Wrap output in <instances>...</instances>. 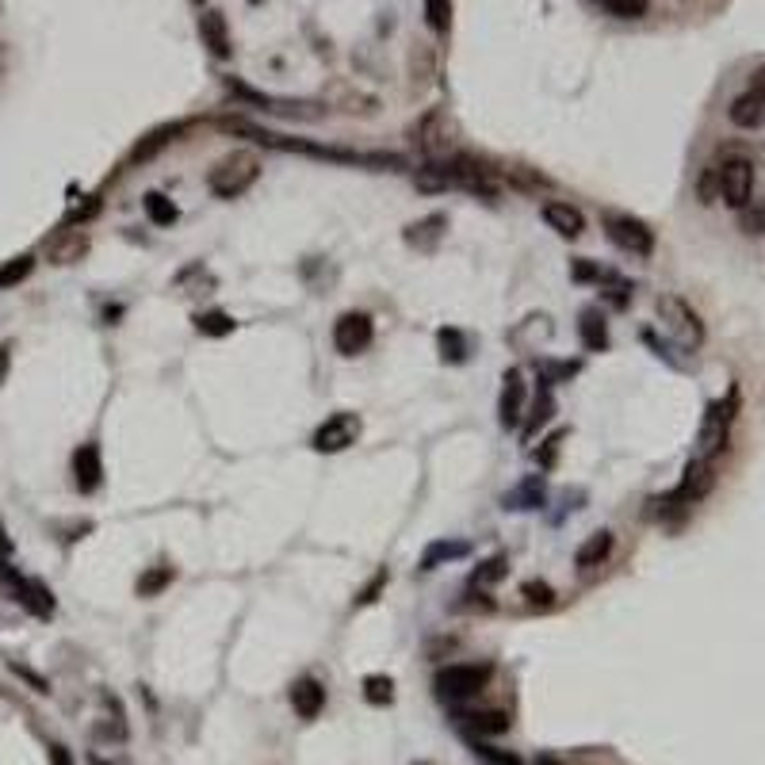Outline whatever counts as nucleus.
Returning a JSON list of instances; mask_svg holds the SVG:
<instances>
[{
    "label": "nucleus",
    "instance_id": "f257e3e1",
    "mask_svg": "<svg viewBox=\"0 0 765 765\" xmlns=\"http://www.w3.org/2000/svg\"><path fill=\"white\" fill-rule=\"evenodd\" d=\"M219 127L226 134H238V138H249L264 150H280V153H303V157H314V161H333V165H372V169H402L406 161L394 157V153H356V150H341V146H318V142H306V138H287V134L264 131L249 119H219Z\"/></svg>",
    "mask_w": 765,
    "mask_h": 765
},
{
    "label": "nucleus",
    "instance_id": "f03ea898",
    "mask_svg": "<svg viewBox=\"0 0 765 765\" xmlns=\"http://www.w3.org/2000/svg\"><path fill=\"white\" fill-rule=\"evenodd\" d=\"M414 184L421 192H448V188H459V192H471V196L498 199L494 169H486L482 161L467 157V153H456V157H448V161L421 165L414 173Z\"/></svg>",
    "mask_w": 765,
    "mask_h": 765
},
{
    "label": "nucleus",
    "instance_id": "7ed1b4c3",
    "mask_svg": "<svg viewBox=\"0 0 765 765\" xmlns=\"http://www.w3.org/2000/svg\"><path fill=\"white\" fill-rule=\"evenodd\" d=\"M257 176H261V157L249 150H234L207 173V188L219 199H238L257 184Z\"/></svg>",
    "mask_w": 765,
    "mask_h": 765
},
{
    "label": "nucleus",
    "instance_id": "20e7f679",
    "mask_svg": "<svg viewBox=\"0 0 765 765\" xmlns=\"http://www.w3.org/2000/svg\"><path fill=\"white\" fill-rule=\"evenodd\" d=\"M601 226H605V238H609L620 253L639 257V261L655 257V230L643 219L620 215V211H605V215H601Z\"/></svg>",
    "mask_w": 765,
    "mask_h": 765
},
{
    "label": "nucleus",
    "instance_id": "39448f33",
    "mask_svg": "<svg viewBox=\"0 0 765 765\" xmlns=\"http://www.w3.org/2000/svg\"><path fill=\"white\" fill-rule=\"evenodd\" d=\"M490 681V666H471V662H456V666H444L433 681L437 697L444 704H463V700L479 697Z\"/></svg>",
    "mask_w": 765,
    "mask_h": 765
},
{
    "label": "nucleus",
    "instance_id": "423d86ee",
    "mask_svg": "<svg viewBox=\"0 0 765 765\" xmlns=\"http://www.w3.org/2000/svg\"><path fill=\"white\" fill-rule=\"evenodd\" d=\"M226 88H230V96H238V100H245V104H253V108H264V111H272V115H287V119H322L326 111L318 108V104H310V100H284V96H264V92H257V88H249V85H241V81H226Z\"/></svg>",
    "mask_w": 765,
    "mask_h": 765
},
{
    "label": "nucleus",
    "instance_id": "0eeeda50",
    "mask_svg": "<svg viewBox=\"0 0 765 765\" xmlns=\"http://www.w3.org/2000/svg\"><path fill=\"white\" fill-rule=\"evenodd\" d=\"M360 437V417L349 414V410H341V414L326 417L318 429H314V452H322V456H337V452H345L352 448Z\"/></svg>",
    "mask_w": 765,
    "mask_h": 765
},
{
    "label": "nucleus",
    "instance_id": "6e6552de",
    "mask_svg": "<svg viewBox=\"0 0 765 765\" xmlns=\"http://www.w3.org/2000/svg\"><path fill=\"white\" fill-rule=\"evenodd\" d=\"M375 341V326L368 314H341L337 322H333V349L341 352V356H360V352L368 349Z\"/></svg>",
    "mask_w": 765,
    "mask_h": 765
},
{
    "label": "nucleus",
    "instance_id": "1a4fd4ad",
    "mask_svg": "<svg viewBox=\"0 0 765 765\" xmlns=\"http://www.w3.org/2000/svg\"><path fill=\"white\" fill-rule=\"evenodd\" d=\"M498 421H502V429H521V421H525V375H521V368L505 372L502 398H498Z\"/></svg>",
    "mask_w": 765,
    "mask_h": 765
},
{
    "label": "nucleus",
    "instance_id": "9d476101",
    "mask_svg": "<svg viewBox=\"0 0 765 765\" xmlns=\"http://www.w3.org/2000/svg\"><path fill=\"white\" fill-rule=\"evenodd\" d=\"M12 590H16V601H20L27 612H35V616H54V593L46 590L43 582H35V578H20V574H12V570H4L0 574Z\"/></svg>",
    "mask_w": 765,
    "mask_h": 765
},
{
    "label": "nucleus",
    "instance_id": "9b49d317",
    "mask_svg": "<svg viewBox=\"0 0 765 765\" xmlns=\"http://www.w3.org/2000/svg\"><path fill=\"white\" fill-rule=\"evenodd\" d=\"M509 712L502 708H486V712H456V727L463 735H471V743H479L482 735H502L509 731Z\"/></svg>",
    "mask_w": 765,
    "mask_h": 765
},
{
    "label": "nucleus",
    "instance_id": "f8f14e48",
    "mask_svg": "<svg viewBox=\"0 0 765 765\" xmlns=\"http://www.w3.org/2000/svg\"><path fill=\"white\" fill-rule=\"evenodd\" d=\"M73 482H77L81 494L100 490V482H104V459H100V448H96V444H81V448L73 452Z\"/></svg>",
    "mask_w": 765,
    "mask_h": 765
},
{
    "label": "nucleus",
    "instance_id": "ddd939ff",
    "mask_svg": "<svg viewBox=\"0 0 765 765\" xmlns=\"http://www.w3.org/2000/svg\"><path fill=\"white\" fill-rule=\"evenodd\" d=\"M540 215H544V222L559 234V238H582L586 234V215L578 211V207H570V203H563V199H551V203H544L540 207Z\"/></svg>",
    "mask_w": 765,
    "mask_h": 765
},
{
    "label": "nucleus",
    "instance_id": "4468645a",
    "mask_svg": "<svg viewBox=\"0 0 765 765\" xmlns=\"http://www.w3.org/2000/svg\"><path fill=\"white\" fill-rule=\"evenodd\" d=\"M291 708L299 712V720H318L326 708V685L318 678H299L291 685Z\"/></svg>",
    "mask_w": 765,
    "mask_h": 765
},
{
    "label": "nucleus",
    "instance_id": "2eb2a0df",
    "mask_svg": "<svg viewBox=\"0 0 765 765\" xmlns=\"http://www.w3.org/2000/svg\"><path fill=\"white\" fill-rule=\"evenodd\" d=\"M578 337H582V349L586 352H605L609 349V318L601 306H586L578 314Z\"/></svg>",
    "mask_w": 765,
    "mask_h": 765
},
{
    "label": "nucleus",
    "instance_id": "dca6fc26",
    "mask_svg": "<svg viewBox=\"0 0 765 765\" xmlns=\"http://www.w3.org/2000/svg\"><path fill=\"white\" fill-rule=\"evenodd\" d=\"M188 131V123H161V127H153L146 138H138L131 150V165H142V161H153L157 153L165 150L169 142H176L180 134Z\"/></svg>",
    "mask_w": 765,
    "mask_h": 765
},
{
    "label": "nucleus",
    "instance_id": "f3484780",
    "mask_svg": "<svg viewBox=\"0 0 765 765\" xmlns=\"http://www.w3.org/2000/svg\"><path fill=\"white\" fill-rule=\"evenodd\" d=\"M612 547H616V536H612L609 528H597V532H590V536L578 544V551H574V567L578 570L601 567V563L612 555Z\"/></svg>",
    "mask_w": 765,
    "mask_h": 765
},
{
    "label": "nucleus",
    "instance_id": "a211bd4d",
    "mask_svg": "<svg viewBox=\"0 0 765 765\" xmlns=\"http://www.w3.org/2000/svg\"><path fill=\"white\" fill-rule=\"evenodd\" d=\"M444 230H448V215H425V219H417L406 226V245H414V249H433L440 238H444Z\"/></svg>",
    "mask_w": 765,
    "mask_h": 765
},
{
    "label": "nucleus",
    "instance_id": "6ab92c4d",
    "mask_svg": "<svg viewBox=\"0 0 765 765\" xmlns=\"http://www.w3.org/2000/svg\"><path fill=\"white\" fill-rule=\"evenodd\" d=\"M199 39L215 58H230V31H226V16L222 12H207L199 20Z\"/></svg>",
    "mask_w": 765,
    "mask_h": 765
},
{
    "label": "nucleus",
    "instance_id": "aec40b11",
    "mask_svg": "<svg viewBox=\"0 0 765 765\" xmlns=\"http://www.w3.org/2000/svg\"><path fill=\"white\" fill-rule=\"evenodd\" d=\"M502 505L505 509H517V513H521V509H540V505H544V479L532 475V479H525L521 486H513L502 498Z\"/></svg>",
    "mask_w": 765,
    "mask_h": 765
},
{
    "label": "nucleus",
    "instance_id": "412c9836",
    "mask_svg": "<svg viewBox=\"0 0 765 765\" xmlns=\"http://www.w3.org/2000/svg\"><path fill=\"white\" fill-rule=\"evenodd\" d=\"M88 253V234H81V230H66L62 238L50 245V261L54 264H73V261H81Z\"/></svg>",
    "mask_w": 765,
    "mask_h": 765
},
{
    "label": "nucleus",
    "instance_id": "4be33fe9",
    "mask_svg": "<svg viewBox=\"0 0 765 765\" xmlns=\"http://www.w3.org/2000/svg\"><path fill=\"white\" fill-rule=\"evenodd\" d=\"M471 547L463 544V540H437V544L425 547V555H421V567L417 570H437L440 563H452V559H463Z\"/></svg>",
    "mask_w": 765,
    "mask_h": 765
},
{
    "label": "nucleus",
    "instance_id": "5701e85b",
    "mask_svg": "<svg viewBox=\"0 0 765 765\" xmlns=\"http://www.w3.org/2000/svg\"><path fill=\"white\" fill-rule=\"evenodd\" d=\"M551 417H555V394H551V387H547V383H540L536 406H532V414H528V421H525V440L536 437V433L544 429Z\"/></svg>",
    "mask_w": 765,
    "mask_h": 765
},
{
    "label": "nucleus",
    "instance_id": "b1692460",
    "mask_svg": "<svg viewBox=\"0 0 765 765\" xmlns=\"http://www.w3.org/2000/svg\"><path fill=\"white\" fill-rule=\"evenodd\" d=\"M440 123H444V115H440L437 108L425 111V115H421V119L414 123V127H410V138H414V142H417V146H421L425 153H433V150H437V142H440V138H437Z\"/></svg>",
    "mask_w": 765,
    "mask_h": 765
},
{
    "label": "nucleus",
    "instance_id": "393cba45",
    "mask_svg": "<svg viewBox=\"0 0 765 765\" xmlns=\"http://www.w3.org/2000/svg\"><path fill=\"white\" fill-rule=\"evenodd\" d=\"M142 207H146V219L153 226H173L180 219V211H176V203L169 196H161V192H146L142 196Z\"/></svg>",
    "mask_w": 765,
    "mask_h": 765
},
{
    "label": "nucleus",
    "instance_id": "a878e982",
    "mask_svg": "<svg viewBox=\"0 0 765 765\" xmlns=\"http://www.w3.org/2000/svg\"><path fill=\"white\" fill-rule=\"evenodd\" d=\"M437 345H440V360H444V364H463V360H467V352H471V349H467V337H463L459 329H452V326L440 329Z\"/></svg>",
    "mask_w": 765,
    "mask_h": 765
},
{
    "label": "nucleus",
    "instance_id": "bb28decb",
    "mask_svg": "<svg viewBox=\"0 0 765 765\" xmlns=\"http://www.w3.org/2000/svg\"><path fill=\"white\" fill-rule=\"evenodd\" d=\"M505 574H509V559L505 555H490V559H482L479 567L471 570V586H498Z\"/></svg>",
    "mask_w": 765,
    "mask_h": 765
},
{
    "label": "nucleus",
    "instance_id": "cd10ccee",
    "mask_svg": "<svg viewBox=\"0 0 765 765\" xmlns=\"http://www.w3.org/2000/svg\"><path fill=\"white\" fill-rule=\"evenodd\" d=\"M234 318L226 314V310H207V314H196V333L203 337H226V333H234Z\"/></svg>",
    "mask_w": 765,
    "mask_h": 765
},
{
    "label": "nucleus",
    "instance_id": "c85d7f7f",
    "mask_svg": "<svg viewBox=\"0 0 765 765\" xmlns=\"http://www.w3.org/2000/svg\"><path fill=\"white\" fill-rule=\"evenodd\" d=\"M173 578H176V570L161 563V567L146 570V574L138 578V586H134V590H138V597H157V593L165 590V586H173Z\"/></svg>",
    "mask_w": 765,
    "mask_h": 765
},
{
    "label": "nucleus",
    "instance_id": "c756f323",
    "mask_svg": "<svg viewBox=\"0 0 765 765\" xmlns=\"http://www.w3.org/2000/svg\"><path fill=\"white\" fill-rule=\"evenodd\" d=\"M31 268H35V257H31V253H23V257H16V261H8V264H0V287L23 284V280L31 276Z\"/></svg>",
    "mask_w": 765,
    "mask_h": 765
},
{
    "label": "nucleus",
    "instance_id": "7c9ffc66",
    "mask_svg": "<svg viewBox=\"0 0 765 765\" xmlns=\"http://www.w3.org/2000/svg\"><path fill=\"white\" fill-rule=\"evenodd\" d=\"M364 700H368V704H391L394 681L387 678V674H368V678H364Z\"/></svg>",
    "mask_w": 765,
    "mask_h": 765
},
{
    "label": "nucleus",
    "instance_id": "2f4dec72",
    "mask_svg": "<svg viewBox=\"0 0 765 765\" xmlns=\"http://www.w3.org/2000/svg\"><path fill=\"white\" fill-rule=\"evenodd\" d=\"M597 4L612 16H620V20H643L647 8H651V0H597Z\"/></svg>",
    "mask_w": 765,
    "mask_h": 765
},
{
    "label": "nucleus",
    "instance_id": "473e14b6",
    "mask_svg": "<svg viewBox=\"0 0 765 765\" xmlns=\"http://www.w3.org/2000/svg\"><path fill=\"white\" fill-rule=\"evenodd\" d=\"M425 20L437 35H448L452 27V0H425Z\"/></svg>",
    "mask_w": 765,
    "mask_h": 765
},
{
    "label": "nucleus",
    "instance_id": "72a5a7b5",
    "mask_svg": "<svg viewBox=\"0 0 765 765\" xmlns=\"http://www.w3.org/2000/svg\"><path fill=\"white\" fill-rule=\"evenodd\" d=\"M521 597H525L532 609H551V605H555V590H551L547 582H540V578H528L525 586H521Z\"/></svg>",
    "mask_w": 765,
    "mask_h": 765
},
{
    "label": "nucleus",
    "instance_id": "f704fd0d",
    "mask_svg": "<svg viewBox=\"0 0 765 765\" xmlns=\"http://www.w3.org/2000/svg\"><path fill=\"white\" fill-rule=\"evenodd\" d=\"M563 440H567V429H555L551 437L536 448V463H540V471H551L555 467V459H559V452H563Z\"/></svg>",
    "mask_w": 765,
    "mask_h": 765
},
{
    "label": "nucleus",
    "instance_id": "c9c22d12",
    "mask_svg": "<svg viewBox=\"0 0 765 765\" xmlns=\"http://www.w3.org/2000/svg\"><path fill=\"white\" fill-rule=\"evenodd\" d=\"M570 276H574L578 284H593V287H597V284H601V276H605V264L586 261V257H582V261L570 264Z\"/></svg>",
    "mask_w": 765,
    "mask_h": 765
},
{
    "label": "nucleus",
    "instance_id": "e433bc0d",
    "mask_svg": "<svg viewBox=\"0 0 765 765\" xmlns=\"http://www.w3.org/2000/svg\"><path fill=\"white\" fill-rule=\"evenodd\" d=\"M475 758L482 765H525L517 754H509V750H494V746H479L475 743Z\"/></svg>",
    "mask_w": 765,
    "mask_h": 765
},
{
    "label": "nucleus",
    "instance_id": "4c0bfd02",
    "mask_svg": "<svg viewBox=\"0 0 765 765\" xmlns=\"http://www.w3.org/2000/svg\"><path fill=\"white\" fill-rule=\"evenodd\" d=\"M383 586H387V570H379V574H375L372 582H368L364 590L356 593V605H372L375 597H379V590H383Z\"/></svg>",
    "mask_w": 765,
    "mask_h": 765
},
{
    "label": "nucleus",
    "instance_id": "58836bf2",
    "mask_svg": "<svg viewBox=\"0 0 765 765\" xmlns=\"http://www.w3.org/2000/svg\"><path fill=\"white\" fill-rule=\"evenodd\" d=\"M12 670H16V674H20L23 681H31V685H35V693H50V681L39 678L35 670H27V666H20V662H12Z\"/></svg>",
    "mask_w": 765,
    "mask_h": 765
},
{
    "label": "nucleus",
    "instance_id": "ea45409f",
    "mask_svg": "<svg viewBox=\"0 0 765 765\" xmlns=\"http://www.w3.org/2000/svg\"><path fill=\"white\" fill-rule=\"evenodd\" d=\"M50 762H54V765H73V762H69L66 746H50Z\"/></svg>",
    "mask_w": 765,
    "mask_h": 765
},
{
    "label": "nucleus",
    "instance_id": "a19ab883",
    "mask_svg": "<svg viewBox=\"0 0 765 765\" xmlns=\"http://www.w3.org/2000/svg\"><path fill=\"white\" fill-rule=\"evenodd\" d=\"M532 765H563V762H559L555 754H540V758H536V762H532Z\"/></svg>",
    "mask_w": 765,
    "mask_h": 765
},
{
    "label": "nucleus",
    "instance_id": "79ce46f5",
    "mask_svg": "<svg viewBox=\"0 0 765 765\" xmlns=\"http://www.w3.org/2000/svg\"><path fill=\"white\" fill-rule=\"evenodd\" d=\"M4 375H8V349H0V383H4Z\"/></svg>",
    "mask_w": 765,
    "mask_h": 765
},
{
    "label": "nucleus",
    "instance_id": "37998d69",
    "mask_svg": "<svg viewBox=\"0 0 765 765\" xmlns=\"http://www.w3.org/2000/svg\"><path fill=\"white\" fill-rule=\"evenodd\" d=\"M88 765H108V762H104V758H96V754H92V758H88Z\"/></svg>",
    "mask_w": 765,
    "mask_h": 765
},
{
    "label": "nucleus",
    "instance_id": "c03bdc74",
    "mask_svg": "<svg viewBox=\"0 0 765 765\" xmlns=\"http://www.w3.org/2000/svg\"><path fill=\"white\" fill-rule=\"evenodd\" d=\"M249 4H261V0H249Z\"/></svg>",
    "mask_w": 765,
    "mask_h": 765
},
{
    "label": "nucleus",
    "instance_id": "a18cd8bd",
    "mask_svg": "<svg viewBox=\"0 0 765 765\" xmlns=\"http://www.w3.org/2000/svg\"><path fill=\"white\" fill-rule=\"evenodd\" d=\"M681 4H689V0H681Z\"/></svg>",
    "mask_w": 765,
    "mask_h": 765
}]
</instances>
